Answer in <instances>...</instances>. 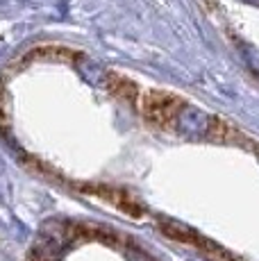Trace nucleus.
Listing matches in <instances>:
<instances>
[{
    "mask_svg": "<svg viewBox=\"0 0 259 261\" xmlns=\"http://www.w3.org/2000/svg\"><path fill=\"white\" fill-rule=\"evenodd\" d=\"M187 107L182 98L168 93V91H159V89H150L143 93L141 98V114L155 127H173L180 118L182 109Z\"/></svg>",
    "mask_w": 259,
    "mask_h": 261,
    "instance_id": "obj_1",
    "label": "nucleus"
},
{
    "mask_svg": "<svg viewBox=\"0 0 259 261\" xmlns=\"http://www.w3.org/2000/svg\"><path fill=\"white\" fill-rule=\"evenodd\" d=\"M205 137L214 143H227V145H239V148H248L255 150L257 143L252 141L250 137H246L243 132H239L232 123H225V120L209 116V125H207V134Z\"/></svg>",
    "mask_w": 259,
    "mask_h": 261,
    "instance_id": "obj_2",
    "label": "nucleus"
},
{
    "mask_svg": "<svg viewBox=\"0 0 259 261\" xmlns=\"http://www.w3.org/2000/svg\"><path fill=\"white\" fill-rule=\"evenodd\" d=\"M87 193H93L102 200H109L114 207H118L123 214L132 216V218H141L143 216V207L132 198V195L123 193L121 189H114V187H105V184H89V187H80Z\"/></svg>",
    "mask_w": 259,
    "mask_h": 261,
    "instance_id": "obj_3",
    "label": "nucleus"
},
{
    "mask_svg": "<svg viewBox=\"0 0 259 261\" xmlns=\"http://www.w3.org/2000/svg\"><path fill=\"white\" fill-rule=\"evenodd\" d=\"M25 59H41V62H59V64H77L84 62V53H80L75 48L66 46H39L32 48L25 55Z\"/></svg>",
    "mask_w": 259,
    "mask_h": 261,
    "instance_id": "obj_4",
    "label": "nucleus"
},
{
    "mask_svg": "<svg viewBox=\"0 0 259 261\" xmlns=\"http://www.w3.org/2000/svg\"><path fill=\"white\" fill-rule=\"evenodd\" d=\"M105 87L109 89V93L114 95L116 100L134 107L137 105V98H139V89L132 80H127L125 75L121 73H107V80H105Z\"/></svg>",
    "mask_w": 259,
    "mask_h": 261,
    "instance_id": "obj_5",
    "label": "nucleus"
},
{
    "mask_svg": "<svg viewBox=\"0 0 259 261\" xmlns=\"http://www.w3.org/2000/svg\"><path fill=\"white\" fill-rule=\"evenodd\" d=\"M9 123V98L5 93V89L0 87V125Z\"/></svg>",
    "mask_w": 259,
    "mask_h": 261,
    "instance_id": "obj_6",
    "label": "nucleus"
}]
</instances>
